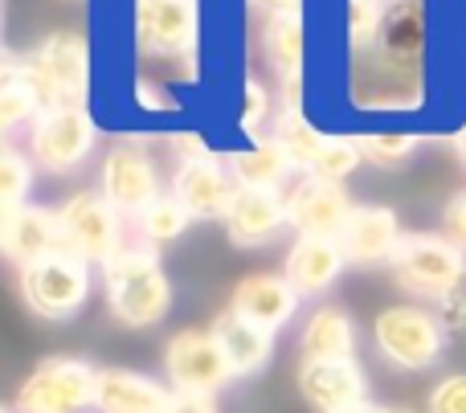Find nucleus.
Wrapping results in <instances>:
<instances>
[{
  "label": "nucleus",
  "mask_w": 466,
  "mask_h": 413,
  "mask_svg": "<svg viewBox=\"0 0 466 413\" xmlns=\"http://www.w3.org/2000/svg\"><path fill=\"white\" fill-rule=\"evenodd\" d=\"M103 291L106 307L123 327H156L168 319L172 311V278L164 275L160 250L136 242L123 246L111 262L103 267Z\"/></svg>",
  "instance_id": "nucleus-1"
},
{
  "label": "nucleus",
  "mask_w": 466,
  "mask_h": 413,
  "mask_svg": "<svg viewBox=\"0 0 466 413\" xmlns=\"http://www.w3.org/2000/svg\"><path fill=\"white\" fill-rule=\"evenodd\" d=\"M372 344L380 360L397 373H430L442 365L451 327L426 303H397L372 319Z\"/></svg>",
  "instance_id": "nucleus-2"
},
{
  "label": "nucleus",
  "mask_w": 466,
  "mask_h": 413,
  "mask_svg": "<svg viewBox=\"0 0 466 413\" xmlns=\"http://www.w3.org/2000/svg\"><path fill=\"white\" fill-rule=\"evenodd\" d=\"M25 82L41 98L46 111L57 106H86L90 95V45L82 33H49L37 49L21 62Z\"/></svg>",
  "instance_id": "nucleus-3"
},
{
  "label": "nucleus",
  "mask_w": 466,
  "mask_h": 413,
  "mask_svg": "<svg viewBox=\"0 0 466 413\" xmlns=\"http://www.w3.org/2000/svg\"><path fill=\"white\" fill-rule=\"evenodd\" d=\"M393 283L401 287L410 299L418 303H442L466 275V250L451 242L446 234H426V229H413L401 237L393 262Z\"/></svg>",
  "instance_id": "nucleus-4"
},
{
  "label": "nucleus",
  "mask_w": 466,
  "mask_h": 413,
  "mask_svg": "<svg viewBox=\"0 0 466 413\" xmlns=\"http://www.w3.org/2000/svg\"><path fill=\"white\" fill-rule=\"evenodd\" d=\"M98 368L82 357H46L21 381L13 413H95Z\"/></svg>",
  "instance_id": "nucleus-5"
},
{
  "label": "nucleus",
  "mask_w": 466,
  "mask_h": 413,
  "mask_svg": "<svg viewBox=\"0 0 466 413\" xmlns=\"http://www.w3.org/2000/svg\"><path fill=\"white\" fill-rule=\"evenodd\" d=\"M90 291H95V267L70 250L54 254V258H41L21 270L25 307L41 319H54V324L78 316L90 303Z\"/></svg>",
  "instance_id": "nucleus-6"
},
{
  "label": "nucleus",
  "mask_w": 466,
  "mask_h": 413,
  "mask_svg": "<svg viewBox=\"0 0 466 413\" xmlns=\"http://www.w3.org/2000/svg\"><path fill=\"white\" fill-rule=\"evenodd\" d=\"M164 377L172 393H201V398H218L229 381H238L213 327H180L164 344Z\"/></svg>",
  "instance_id": "nucleus-7"
},
{
  "label": "nucleus",
  "mask_w": 466,
  "mask_h": 413,
  "mask_svg": "<svg viewBox=\"0 0 466 413\" xmlns=\"http://www.w3.org/2000/svg\"><path fill=\"white\" fill-rule=\"evenodd\" d=\"M62 217V237H66V250L78 254L82 262L103 270L115 254L123 250V213L106 201L98 188H86V193H74L70 201L57 209Z\"/></svg>",
  "instance_id": "nucleus-8"
},
{
  "label": "nucleus",
  "mask_w": 466,
  "mask_h": 413,
  "mask_svg": "<svg viewBox=\"0 0 466 413\" xmlns=\"http://www.w3.org/2000/svg\"><path fill=\"white\" fill-rule=\"evenodd\" d=\"M95 144H98V127L86 106H57V111H46L33 123L29 160L49 176H66V172L82 168L90 160Z\"/></svg>",
  "instance_id": "nucleus-9"
},
{
  "label": "nucleus",
  "mask_w": 466,
  "mask_h": 413,
  "mask_svg": "<svg viewBox=\"0 0 466 413\" xmlns=\"http://www.w3.org/2000/svg\"><path fill=\"white\" fill-rule=\"evenodd\" d=\"M98 193L123 213V217L136 221L139 213L152 201H160V168H156L152 152L136 139H119V144L106 147L103 168H98Z\"/></svg>",
  "instance_id": "nucleus-10"
},
{
  "label": "nucleus",
  "mask_w": 466,
  "mask_h": 413,
  "mask_svg": "<svg viewBox=\"0 0 466 413\" xmlns=\"http://www.w3.org/2000/svg\"><path fill=\"white\" fill-rule=\"evenodd\" d=\"M136 41L156 57H193L201 37V0H136Z\"/></svg>",
  "instance_id": "nucleus-11"
},
{
  "label": "nucleus",
  "mask_w": 466,
  "mask_h": 413,
  "mask_svg": "<svg viewBox=\"0 0 466 413\" xmlns=\"http://www.w3.org/2000/svg\"><path fill=\"white\" fill-rule=\"evenodd\" d=\"M295 385L315 413H339L369 401V373L360 360H299Z\"/></svg>",
  "instance_id": "nucleus-12"
},
{
  "label": "nucleus",
  "mask_w": 466,
  "mask_h": 413,
  "mask_svg": "<svg viewBox=\"0 0 466 413\" xmlns=\"http://www.w3.org/2000/svg\"><path fill=\"white\" fill-rule=\"evenodd\" d=\"M290 229L299 237H339L352 217V196L344 185H331L319 176H299V185L287 193Z\"/></svg>",
  "instance_id": "nucleus-13"
},
{
  "label": "nucleus",
  "mask_w": 466,
  "mask_h": 413,
  "mask_svg": "<svg viewBox=\"0 0 466 413\" xmlns=\"http://www.w3.org/2000/svg\"><path fill=\"white\" fill-rule=\"evenodd\" d=\"M0 250H5V258L13 262L16 270L62 254L66 237H62V217H57V209L21 205V209L5 213V221H0Z\"/></svg>",
  "instance_id": "nucleus-14"
},
{
  "label": "nucleus",
  "mask_w": 466,
  "mask_h": 413,
  "mask_svg": "<svg viewBox=\"0 0 466 413\" xmlns=\"http://www.w3.org/2000/svg\"><path fill=\"white\" fill-rule=\"evenodd\" d=\"M221 226H226L229 242L241 250L270 246L282 229H290L287 196H282V188H238Z\"/></svg>",
  "instance_id": "nucleus-15"
},
{
  "label": "nucleus",
  "mask_w": 466,
  "mask_h": 413,
  "mask_svg": "<svg viewBox=\"0 0 466 413\" xmlns=\"http://www.w3.org/2000/svg\"><path fill=\"white\" fill-rule=\"evenodd\" d=\"M233 193H238V180H233L229 164L218 156L180 164L172 176V196L193 213V221H226Z\"/></svg>",
  "instance_id": "nucleus-16"
},
{
  "label": "nucleus",
  "mask_w": 466,
  "mask_h": 413,
  "mask_svg": "<svg viewBox=\"0 0 466 413\" xmlns=\"http://www.w3.org/2000/svg\"><path fill=\"white\" fill-rule=\"evenodd\" d=\"M401 237H405L401 217L389 205H356L344 234H339V246L348 254V267L369 270V267H389Z\"/></svg>",
  "instance_id": "nucleus-17"
},
{
  "label": "nucleus",
  "mask_w": 466,
  "mask_h": 413,
  "mask_svg": "<svg viewBox=\"0 0 466 413\" xmlns=\"http://www.w3.org/2000/svg\"><path fill=\"white\" fill-rule=\"evenodd\" d=\"M299 307H303V295L287 283V275H266V270L246 275L233 287V299H229V311H238L249 324L266 327L274 336L299 316Z\"/></svg>",
  "instance_id": "nucleus-18"
},
{
  "label": "nucleus",
  "mask_w": 466,
  "mask_h": 413,
  "mask_svg": "<svg viewBox=\"0 0 466 413\" xmlns=\"http://www.w3.org/2000/svg\"><path fill=\"white\" fill-rule=\"evenodd\" d=\"M348 267V254L339 237H295V246L282 258V275L303 299H319L339 283Z\"/></svg>",
  "instance_id": "nucleus-19"
},
{
  "label": "nucleus",
  "mask_w": 466,
  "mask_h": 413,
  "mask_svg": "<svg viewBox=\"0 0 466 413\" xmlns=\"http://www.w3.org/2000/svg\"><path fill=\"white\" fill-rule=\"evenodd\" d=\"M172 385L156 381L136 368H98V401L95 413H168Z\"/></svg>",
  "instance_id": "nucleus-20"
},
{
  "label": "nucleus",
  "mask_w": 466,
  "mask_h": 413,
  "mask_svg": "<svg viewBox=\"0 0 466 413\" xmlns=\"http://www.w3.org/2000/svg\"><path fill=\"white\" fill-rule=\"evenodd\" d=\"M356 319L339 303H319L299 332L303 360H356Z\"/></svg>",
  "instance_id": "nucleus-21"
},
{
  "label": "nucleus",
  "mask_w": 466,
  "mask_h": 413,
  "mask_svg": "<svg viewBox=\"0 0 466 413\" xmlns=\"http://www.w3.org/2000/svg\"><path fill=\"white\" fill-rule=\"evenodd\" d=\"M213 336L221 340V348H226L229 365H233V377H258L262 368H270L274 360V332H266V327L249 324L246 316H238V311H221L218 319H213Z\"/></svg>",
  "instance_id": "nucleus-22"
},
{
  "label": "nucleus",
  "mask_w": 466,
  "mask_h": 413,
  "mask_svg": "<svg viewBox=\"0 0 466 413\" xmlns=\"http://www.w3.org/2000/svg\"><path fill=\"white\" fill-rule=\"evenodd\" d=\"M262 54H266V65L274 70V78H279L282 86H287V82H303V62H307V25H303V13L266 16Z\"/></svg>",
  "instance_id": "nucleus-23"
},
{
  "label": "nucleus",
  "mask_w": 466,
  "mask_h": 413,
  "mask_svg": "<svg viewBox=\"0 0 466 413\" xmlns=\"http://www.w3.org/2000/svg\"><path fill=\"white\" fill-rule=\"evenodd\" d=\"M226 164H229L233 180H238V188H282L299 172L274 136H258L249 147L233 152Z\"/></svg>",
  "instance_id": "nucleus-24"
},
{
  "label": "nucleus",
  "mask_w": 466,
  "mask_h": 413,
  "mask_svg": "<svg viewBox=\"0 0 466 413\" xmlns=\"http://www.w3.org/2000/svg\"><path fill=\"white\" fill-rule=\"evenodd\" d=\"M188 226H193V213H188L172 193H164L160 201H152V205H147V209L136 217L139 242L152 246V250H160V246H168V242H177V237H185Z\"/></svg>",
  "instance_id": "nucleus-25"
},
{
  "label": "nucleus",
  "mask_w": 466,
  "mask_h": 413,
  "mask_svg": "<svg viewBox=\"0 0 466 413\" xmlns=\"http://www.w3.org/2000/svg\"><path fill=\"white\" fill-rule=\"evenodd\" d=\"M41 115H46V106H41V98L33 95V86L25 82L21 62H8L5 82H0V131H5V136H13L16 127L37 123Z\"/></svg>",
  "instance_id": "nucleus-26"
},
{
  "label": "nucleus",
  "mask_w": 466,
  "mask_h": 413,
  "mask_svg": "<svg viewBox=\"0 0 466 413\" xmlns=\"http://www.w3.org/2000/svg\"><path fill=\"white\" fill-rule=\"evenodd\" d=\"M274 139L282 144V152L290 156V164H295L299 172H311L315 160H319V152H323V144H328V136H323L319 127H311L303 111H282L279 127H274Z\"/></svg>",
  "instance_id": "nucleus-27"
},
{
  "label": "nucleus",
  "mask_w": 466,
  "mask_h": 413,
  "mask_svg": "<svg viewBox=\"0 0 466 413\" xmlns=\"http://www.w3.org/2000/svg\"><path fill=\"white\" fill-rule=\"evenodd\" d=\"M33 168H37V164H33L29 156H21L16 147L0 152V209L5 213L29 205L25 196H29V188H33Z\"/></svg>",
  "instance_id": "nucleus-28"
},
{
  "label": "nucleus",
  "mask_w": 466,
  "mask_h": 413,
  "mask_svg": "<svg viewBox=\"0 0 466 413\" xmlns=\"http://www.w3.org/2000/svg\"><path fill=\"white\" fill-rule=\"evenodd\" d=\"M385 13H389V0H348V45L356 54H369L377 45Z\"/></svg>",
  "instance_id": "nucleus-29"
},
{
  "label": "nucleus",
  "mask_w": 466,
  "mask_h": 413,
  "mask_svg": "<svg viewBox=\"0 0 466 413\" xmlns=\"http://www.w3.org/2000/svg\"><path fill=\"white\" fill-rule=\"evenodd\" d=\"M418 147H421V139L410 136V131H377V136H364L360 139L364 160L377 164V168H401V164L410 160Z\"/></svg>",
  "instance_id": "nucleus-30"
},
{
  "label": "nucleus",
  "mask_w": 466,
  "mask_h": 413,
  "mask_svg": "<svg viewBox=\"0 0 466 413\" xmlns=\"http://www.w3.org/2000/svg\"><path fill=\"white\" fill-rule=\"evenodd\" d=\"M364 152H360V139H328L315 160V168L307 176H319V180H331V185H344L356 168H360Z\"/></svg>",
  "instance_id": "nucleus-31"
},
{
  "label": "nucleus",
  "mask_w": 466,
  "mask_h": 413,
  "mask_svg": "<svg viewBox=\"0 0 466 413\" xmlns=\"http://www.w3.org/2000/svg\"><path fill=\"white\" fill-rule=\"evenodd\" d=\"M426 413H466V373H446L426 393Z\"/></svg>",
  "instance_id": "nucleus-32"
},
{
  "label": "nucleus",
  "mask_w": 466,
  "mask_h": 413,
  "mask_svg": "<svg viewBox=\"0 0 466 413\" xmlns=\"http://www.w3.org/2000/svg\"><path fill=\"white\" fill-rule=\"evenodd\" d=\"M266 119H270V95L262 90L258 78H249L246 82V111H241V131L258 139V131H262Z\"/></svg>",
  "instance_id": "nucleus-33"
},
{
  "label": "nucleus",
  "mask_w": 466,
  "mask_h": 413,
  "mask_svg": "<svg viewBox=\"0 0 466 413\" xmlns=\"http://www.w3.org/2000/svg\"><path fill=\"white\" fill-rule=\"evenodd\" d=\"M442 234L451 237L459 250H466V188L446 201V209H442Z\"/></svg>",
  "instance_id": "nucleus-34"
},
{
  "label": "nucleus",
  "mask_w": 466,
  "mask_h": 413,
  "mask_svg": "<svg viewBox=\"0 0 466 413\" xmlns=\"http://www.w3.org/2000/svg\"><path fill=\"white\" fill-rule=\"evenodd\" d=\"M438 316H442V324L451 327V332H466V275H462V283L438 303Z\"/></svg>",
  "instance_id": "nucleus-35"
},
{
  "label": "nucleus",
  "mask_w": 466,
  "mask_h": 413,
  "mask_svg": "<svg viewBox=\"0 0 466 413\" xmlns=\"http://www.w3.org/2000/svg\"><path fill=\"white\" fill-rule=\"evenodd\" d=\"M168 413H218V401L201 398V393H177Z\"/></svg>",
  "instance_id": "nucleus-36"
},
{
  "label": "nucleus",
  "mask_w": 466,
  "mask_h": 413,
  "mask_svg": "<svg viewBox=\"0 0 466 413\" xmlns=\"http://www.w3.org/2000/svg\"><path fill=\"white\" fill-rule=\"evenodd\" d=\"M254 8H262L266 16H279V13H303V0H249Z\"/></svg>",
  "instance_id": "nucleus-37"
},
{
  "label": "nucleus",
  "mask_w": 466,
  "mask_h": 413,
  "mask_svg": "<svg viewBox=\"0 0 466 413\" xmlns=\"http://www.w3.org/2000/svg\"><path fill=\"white\" fill-rule=\"evenodd\" d=\"M454 152H459V164L466 168V123H462V131L454 136Z\"/></svg>",
  "instance_id": "nucleus-38"
},
{
  "label": "nucleus",
  "mask_w": 466,
  "mask_h": 413,
  "mask_svg": "<svg viewBox=\"0 0 466 413\" xmlns=\"http://www.w3.org/2000/svg\"><path fill=\"white\" fill-rule=\"evenodd\" d=\"M339 413H380V406H377V401H360V406H348Z\"/></svg>",
  "instance_id": "nucleus-39"
},
{
  "label": "nucleus",
  "mask_w": 466,
  "mask_h": 413,
  "mask_svg": "<svg viewBox=\"0 0 466 413\" xmlns=\"http://www.w3.org/2000/svg\"><path fill=\"white\" fill-rule=\"evenodd\" d=\"M380 413H426V409H413V406H380Z\"/></svg>",
  "instance_id": "nucleus-40"
},
{
  "label": "nucleus",
  "mask_w": 466,
  "mask_h": 413,
  "mask_svg": "<svg viewBox=\"0 0 466 413\" xmlns=\"http://www.w3.org/2000/svg\"><path fill=\"white\" fill-rule=\"evenodd\" d=\"M0 413H13V406H8V409H0Z\"/></svg>",
  "instance_id": "nucleus-41"
}]
</instances>
